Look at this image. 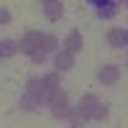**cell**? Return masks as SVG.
I'll return each instance as SVG.
<instances>
[{
	"mask_svg": "<svg viewBox=\"0 0 128 128\" xmlns=\"http://www.w3.org/2000/svg\"><path fill=\"white\" fill-rule=\"evenodd\" d=\"M41 41H44V36L38 34V31H28V34L18 41V49L23 51V54H28V56H34L36 51H41Z\"/></svg>",
	"mask_w": 128,
	"mask_h": 128,
	"instance_id": "obj_1",
	"label": "cell"
},
{
	"mask_svg": "<svg viewBox=\"0 0 128 128\" xmlns=\"http://www.w3.org/2000/svg\"><path fill=\"white\" fill-rule=\"evenodd\" d=\"M67 100H69V95H67V90H62V87L49 95V105H51V108H64Z\"/></svg>",
	"mask_w": 128,
	"mask_h": 128,
	"instance_id": "obj_9",
	"label": "cell"
},
{
	"mask_svg": "<svg viewBox=\"0 0 128 128\" xmlns=\"http://www.w3.org/2000/svg\"><path fill=\"white\" fill-rule=\"evenodd\" d=\"M98 98L95 95H82V100H80V110H82V115L84 118H92L95 115V110H98Z\"/></svg>",
	"mask_w": 128,
	"mask_h": 128,
	"instance_id": "obj_4",
	"label": "cell"
},
{
	"mask_svg": "<svg viewBox=\"0 0 128 128\" xmlns=\"http://www.w3.org/2000/svg\"><path fill=\"white\" fill-rule=\"evenodd\" d=\"M56 44H59V41H56V36H51V34H46V36H44V41H41V51H44V54H46V51H51V49H56Z\"/></svg>",
	"mask_w": 128,
	"mask_h": 128,
	"instance_id": "obj_14",
	"label": "cell"
},
{
	"mask_svg": "<svg viewBox=\"0 0 128 128\" xmlns=\"http://www.w3.org/2000/svg\"><path fill=\"white\" fill-rule=\"evenodd\" d=\"M123 44L128 46V31H123Z\"/></svg>",
	"mask_w": 128,
	"mask_h": 128,
	"instance_id": "obj_20",
	"label": "cell"
},
{
	"mask_svg": "<svg viewBox=\"0 0 128 128\" xmlns=\"http://www.w3.org/2000/svg\"><path fill=\"white\" fill-rule=\"evenodd\" d=\"M67 120L72 123V128H77V126H82L87 118L82 115V110H72V108H69V115H67Z\"/></svg>",
	"mask_w": 128,
	"mask_h": 128,
	"instance_id": "obj_13",
	"label": "cell"
},
{
	"mask_svg": "<svg viewBox=\"0 0 128 128\" xmlns=\"http://www.w3.org/2000/svg\"><path fill=\"white\" fill-rule=\"evenodd\" d=\"M64 51H69L72 56L77 54V51H82V36L77 34V31H72V34L67 36V41H64Z\"/></svg>",
	"mask_w": 128,
	"mask_h": 128,
	"instance_id": "obj_7",
	"label": "cell"
},
{
	"mask_svg": "<svg viewBox=\"0 0 128 128\" xmlns=\"http://www.w3.org/2000/svg\"><path fill=\"white\" fill-rule=\"evenodd\" d=\"M126 62H128V56H126Z\"/></svg>",
	"mask_w": 128,
	"mask_h": 128,
	"instance_id": "obj_21",
	"label": "cell"
},
{
	"mask_svg": "<svg viewBox=\"0 0 128 128\" xmlns=\"http://www.w3.org/2000/svg\"><path fill=\"white\" fill-rule=\"evenodd\" d=\"M18 41H3L0 44V56H13V54H18Z\"/></svg>",
	"mask_w": 128,
	"mask_h": 128,
	"instance_id": "obj_10",
	"label": "cell"
},
{
	"mask_svg": "<svg viewBox=\"0 0 128 128\" xmlns=\"http://www.w3.org/2000/svg\"><path fill=\"white\" fill-rule=\"evenodd\" d=\"M98 16L100 18H113L118 16V3H113V0H98Z\"/></svg>",
	"mask_w": 128,
	"mask_h": 128,
	"instance_id": "obj_5",
	"label": "cell"
},
{
	"mask_svg": "<svg viewBox=\"0 0 128 128\" xmlns=\"http://www.w3.org/2000/svg\"><path fill=\"white\" fill-rule=\"evenodd\" d=\"M0 23H10V13L5 8H0Z\"/></svg>",
	"mask_w": 128,
	"mask_h": 128,
	"instance_id": "obj_19",
	"label": "cell"
},
{
	"mask_svg": "<svg viewBox=\"0 0 128 128\" xmlns=\"http://www.w3.org/2000/svg\"><path fill=\"white\" fill-rule=\"evenodd\" d=\"M118 77H120V69L115 67V64H105V67L98 72V80H100L102 84H115Z\"/></svg>",
	"mask_w": 128,
	"mask_h": 128,
	"instance_id": "obj_3",
	"label": "cell"
},
{
	"mask_svg": "<svg viewBox=\"0 0 128 128\" xmlns=\"http://www.w3.org/2000/svg\"><path fill=\"white\" fill-rule=\"evenodd\" d=\"M44 59H46V54H44V51H36V54L31 56V62H34V64H44Z\"/></svg>",
	"mask_w": 128,
	"mask_h": 128,
	"instance_id": "obj_18",
	"label": "cell"
},
{
	"mask_svg": "<svg viewBox=\"0 0 128 128\" xmlns=\"http://www.w3.org/2000/svg\"><path fill=\"white\" fill-rule=\"evenodd\" d=\"M54 67L62 69V72H64V69H72V67H74V56L69 54V51H59V54L54 56Z\"/></svg>",
	"mask_w": 128,
	"mask_h": 128,
	"instance_id": "obj_8",
	"label": "cell"
},
{
	"mask_svg": "<svg viewBox=\"0 0 128 128\" xmlns=\"http://www.w3.org/2000/svg\"><path fill=\"white\" fill-rule=\"evenodd\" d=\"M26 95L28 98H34L36 100V105H49V90H44V82L41 80H28V84H26Z\"/></svg>",
	"mask_w": 128,
	"mask_h": 128,
	"instance_id": "obj_2",
	"label": "cell"
},
{
	"mask_svg": "<svg viewBox=\"0 0 128 128\" xmlns=\"http://www.w3.org/2000/svg\"><path fill=\"white\" fill-rule=\"evenodd\" d=\"M51 115H54V118H67L69 108H67V105H64V108H51Z\"/></svg>",
	"mask_w": 128,
	"mask_h": 128,
	"instance_id": "obj_17",
	"label": "cell"
},
{
	"mask_svg": "<svg viewBox=\"0 0 128 128\" xmlns=\"http://www.w3.org/2000/svg\"><path fill=\"white\" fill-rule=\"evenodd\" d=\"M108 113H110V105H105V102H100V105H98V110H95V115H92V118H95V120H105V118H108Z\"/></svg>",
	"mask_w": 128,
	"mask_h": 128,
	"instance_id": "obj_15",
	"label": "cell"
},
{
	"mask_svg": "<svg viewBox=\"0 0 128 128\" xmlns=\"http://www.w3.org/2000/svg\"><path fill=\"white\" fill-rule=\"evenodd\" d=\"M44 90H49V92H54V90H59V72H54V74H46L44 80Z\"/></svg>",
	"mask_w": 128,
	"mask_h": 128,
	"instance_id": "obj_11",
	"label": "cell"
},
{
	"mask_svg": "<svg viewBox=\"0 0 128 128\" xmlns=\"http://www.w3.org/2000/svg\"><path fill=\"white\" fill-rule=\"evenodd\" d=\"M108 44L110 46H123V31L120 28H110L108 31Z\"/></svg>",
	"mask_w": 128,
	"mask_h": 128,
	"instance_id": "obj_12",
	"label": "cell"
},
{
	"mask_svg": "<svg viewBox=\"0 0 128 128\" xmlns=\"http://www.w3.org/2000/svg\"><path fill=\"white\" fill-rule=\"evenodd\" d=\"M44 13H46L49 20H59L62 13H64V5L59 3V0H46L44 3Z\"/></svg>",
	"mask_w": 128,
	"mask_h": 128,
	"instance_id": "obj_6",
	"label": "cell"
},
{
	"mask_svg": "<svg viewBox=\"0 0 128 128\" xmlns=\"http://www.w3.org/2000/svg\"><path fill=\"white\" fill-rule=\"evenodd\" d=\"M34 108H36V100L23 95V98H20V110H34Z\"/></svg>",
	"mask_w": 128,
	"mask_h": 128,
	"instance_id": "obj_16",
	"label": "cell"
}]
</instances>
